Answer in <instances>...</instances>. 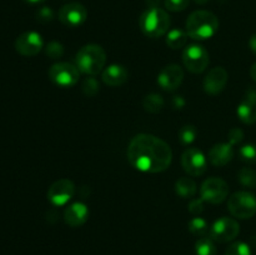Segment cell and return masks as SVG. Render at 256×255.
<instances>
[{
  "label": "cell",
  "mask_w": 256,
  "mask_h": 255,
  "mask_svg": "<svg viewBox=\"0 0 256 255\" xmlns=\"http://www.w3.org/2000/svg\"><path fill=\"white\" fill-rule=\"evenodd\" d=\"M24 2H28V4L35 5V4H42V2H44L45 0H24Z\"/></svg>",
  "instance_id": "74e56055"
},
{
  "label": "cell",
  "mask_w": 256,
  "mask_h": 255,
  "mask_svg": "<svg viewBox=\"0 0 256 255\" xmlns=\"http://www.w3.org/2000/svg\"><path fill=\"white\" fill-rule=\"evenodd\" d=\"M182 165L192 176H202L208 169V160L204 152L196 148H189L182 155Z\"/></svg>",
  "instance_id": "30bf717a"
},
{
  "label": "cell",
  "mask_w": 256,
  "mask_h": 255,
  "mask_svg": "<svg viewBox=\"0 0 256 255\" xmlns=\"http://www.w3.org/2000/svg\"><path fill=\"white\" fill-rule=\"evenodd\" d=\"M234 158V149L230 142L215 144L209 152V162L214 166H225Z\"/></svg>",
  "instance_id": "ac0fdd59"
},
{
  "label": "cell",
  "mask_w": 256,
  "mask_h": 255,
  "mask_svg": "<svg viewBox=\"0 0 256 255\" xmlns=\"http://www.w3.org/2000/svg\"><path fill=\"white\" fill-rule=\"evenodd\" d=\"M219 29V19L208 10H196L186 20V34L194 40H206L214 36Z\"/></svg>",
  "instance_id": "7a4b0ae2"
},
{
  "label": "cell",
  "mask_w": 256,
  "mask_h": 255,
  "mask_svg": "<svg viewBox=\"0 0 256 255\" xmlns=\"http://www.w3.org/2000/svg\"><path fill=\"white\" fill-rule=\"evenodd\" d=\"M44 48L42 36L36 32H25L15 40V50L22 56H35Z\"/></svg>",
  "instance_id": "7c38bea8"
},
{
  "label": "cell",
  "mask_w": 256,
  "mask_h": 255,
  "mask_svg": "<svg viewBox=\"0 0 256 255\" xmlns=\"http://www.w3.org/2000/svg\"><path fill=\"white\" fill-rule=\"evenodd\" d=\"M204 208H205L204 206V200L200 198V199H192V200H190L188 209H189L190 214L198 216V215H200L202 212H204Z\"/></svg>",
  "instance_id": "d6a6232c"
},
{
  "label": "cell",
  "mask_w": 256,
  "mask_h": 255,
  "mask_svg": "<svg viewBox=\"0 0 256 255\" xmlns=\"http://www.w3.org/2000/svg\"><path fill=\"white\" fill-rule=\"evenodd\" d=\"M188 228H189L190 232H192V235H195V236H199V238L208 236V234H209V232H210L209 225H208L206 220L202 219V218H200V216L192 218V219L189 222Z\"/></svg>",
  "instance_id": "cb8c5ba5"
},
{
  "label": "cell",
  "mask_w": 256,
  "mask_h": 255,
  "mask_svg": "<svg viewBox=\"0 0 256 255\" xmlns=\"http://www.w3.org/2000/svg\"><path fill=\"white\" fill-rule=\"evenodd\" d=\"M240 225L232 218L222 216L212 225L209 236L216 242H232L239 235Z\"/></svg>",
  "instance_id": "ba28073f"
},
{
  "label": "cell",
  "mask_w": 256,
  "mask_h": 255,
  "mask_svg": "<svg viewBox=\"0 0 256 255\" xmlns=\"http://www.w3.org/2000/svg\"><path fill=\"white\" fill-rule=\"evenodd\" d=\"M89 219V209L84 202H74L64 212V220L69 226H82Z\"/></svg>",
  "instance_id": "e0dca14e"
},
{
  "label": "cell",
  "mask_w": 256,
  "mask_h": 255,
  "mask_svg": "<svg viewBox=\"0 0 256 255\" xmlns=\"http://www.w3.org/2000/svg\"><path fill=\"white\" fill-rule=\"evenodd\" d=\"M128 159L139 172L155 174L170 166L172 152L164 140L152 134H138L128 146Z\"/></svg>",
  "instance_id": "6da1fadb"
},
{
  "label": "cell",
  "mask_w": 256,
  "mask_h": 255,
  "mask_svg": "<svg viewBox=\"0 0 256 255\" xmlns=\"http://www.w3.org/2000/svg\"><path fill=\"white\" fill-rule=\"evenodd\" d=\"M228 72L222 66H215L208 72L204 79V90L209 95H218L225 89L228 82Z\"/></svg>",
  "instance_id": "9a60e30c"
},
{
  "label": "cell",
  "mask_w": 256,
  "mask_h": 255,
  "mask_svg": "<svg viewBox=\"0 0 256 255\" xmlns=\"http://www.w3.org/2000/svg\"><path fill=\"white\" fill-rule=\"evenodd\" d=\"M250 76H252V79L256 82V62L252 65V69H250Z\"/></svg>",
  "instance_id": "8d00e7d4"
},
{
  "label": "cell",
  "mask_w": 256,
  "mask_h": 255,
  "mask_svg": "<svg viewBox=\"0 0 256 255\" xmlns=\"http://www.w3.org/2000/svg\"><path fill=\"white\" fill-rule=\"evenodd\" d=\"M238 180H239L242 186L254 189V188H256V172L252 168H242L238 172Z\"/></svg>",
  "instance_id": "d4e9b609"
},
{
  "label": "cell",
  "mask_w": 256,
  "mask_h": 255,
  "mask_svg": "<svg viewBox=\"0 0 256 255\" xmlns=\"http://www.w3.org/2000/svg\"><path fill=\"white\" fill-rule=\"evenodd\" d=\"M99 82L95 78H86L82 84V90L86 96H94L99 92Z\"/></svg>",
  "instance_id": "f546056e"
},
{
  "label": "cell",
  "mask_w": 256,
  "mask_h": 255,
  "mask_svg": "<svg viewBox=\"0 0 256 255\" xmlns=\"http://www.w3.org/2000/svg\"><path fill=\"white\" fill-rule=\"evenodd\" d=\"M184 80V72L178 64H169L162 68L158 75V84L165 92H175Z\"/></svg>",
  "instance_id": "5bb4252c"
},
{
  "label": "cell",
  "mask_w": 256,
  "mask_h": 255,
  "mask_svg": "<svg viewBox=\"0 0 256 255\" xmlns=\"http://www.w3.org/2000/svg\"><path fill=\"white\" fill-rule=\"evenodd\" d=\"M239 155L242 162H248V164H256V145H242L239 150Z\"/></svg>",
  "instance_id": "4316f807"
},
{
  "label": "cell",
  "mask_w": 256,
  "mask_h": 255,
  "mask_svg": "<svg viewBox=\"0 0 256 255\" xmlns=\"http://www.w3.org/2000/svg\"><path fill=\"white\" fill-rule=\"evenodd\" d=\"M238 116L244 124L256 122V90L249 89L244 99L238 105Z\"/></svg>",
  "instance_id": "2e32d148"
},
{
  "label": "cell",
  "mask_w": 256,
  "mask_h": 255,
  "mask_svg": "<svg viewBox=\"0 0 256 255\" xmlns=\"http://www.w3.org/2000/svg\"><path fill=\"white\" fill-rule=\"evenodd\" d=\"M88 10L80 2H69L59 10V20L68 28H78L85 22Z\"/></svg>",
  "instance_id": "4fadbf2b"
},
{
  "label": "cell",
  "mask_w": 256,
  "mask_h": 255,
  "mask_svg": "<svg viewBox=\"0 0 256 255\" xmlns=\"http://www.w3.org/2000/svg\"><path fill=\"white\" fill-rule=\"evenodd\" d=\"M182 62L192 74H202L210 62L208 50L202 45L192 44L182 52Z\"/></svg>",
  "instance_id": "8992f818"
},
{
  "label": "cell",
  "mask_w": 256,
  "mask_h": 255,
  "mask_svg": "<svg viewBox=\"0 0 256 255\" xmlns=\"http://www.w3.org/2000/svg\"><path fill=\"white\" fill-rule=\"evenodd\" d=\"M195 252L196 255H216L215 242L210 236H202L195 242Z\"/></svg>",
  "instance_id": "603a6c76"
},
{
  "label": "cell",
  "mask_w": 256,
  "mask_h": 255,
  "mask_svg": "<svg viewBox=\"0 0 256 255\" xmlns=\"http://www.w3.org/2000/svg\"><path fill=\"white\" fill-rule=\"evenodd\" d=\"M188 42L186 32L182 29H172L166 34V45L172 49H182Z\"/></svg>",
  "instance_id": "44dd1931"
},
{
  "label": "cell",
  "mask_w": 256,
  "mask_h": 255,
  "mask_svg": "<svg viewBox=\"0 0 256 255\" xmlns=\"http://www.w3.org/2000/svg\"><path fill=\"white\" fill-rule=\"evenodd\" d=\"M190 0H165L164 4L169 12H182L189 6Z\"/></svg>",
  "instance_id": "4dcf8cb0"
},
{
  "label": "cell",
  "mask_w": 256,
  "mask_h": 255,
  "mask_svg": "<svg viewBox=\"0 0 256 255\" xmlns=\"http://www.w3.org/2000/svg\"><path fill=\"white\" fill-rule=\"evenodd\" d=\"M225 255H252V249L244 242H235L226 249Z\"/></svg>",
  "instance_id": "83f0119b"
},
{
  "label": "cell",
  "mask_w": 256,
  "mask_h": 255,
  "mask_svg": "<svg viewBox=\"0 0 256 255\" xmlns=\"http://www.w3.org/2000/svg\"><path fill=\"white\" fill-rule=\"evenodd\" d=\"M195 2H196V4H200V5H204V4H206L208 2H209V0H194Z\"/></svg>",
  "instance_id": "ab89813d"
},
{
  "label": "cell",
  "mask_w": 256,
  "mask_h": 255,
  "mask_svg": "<svg viewBox=\"0 0 256 255\" xmlns=\"http://www.w3.org/2000/svg\"><path fill=\"white\" fill-rule=\"evenodd\" d=\"M228 136H229V142L234 146V145L240 144L242 142V139H244V132L242 129H239V128H232V129H230Z\"/></svg>",
  "instance_id": "836d02e7"
},
{
  "label": "cell",
  "mask_w": 256,
  "mask_h": 255,
  "mask_svg": "<svg viewBox=\"0 0 256 255\" xmlns=\"http://www.w3.org/2000/svg\"><path fill=\"white\" fill-rule=\"evenodd\" d=\"M45 54L50 59H59V58H62L64 55V46L59 42H50L45 46Z\"/></svg>",
  "instance_id": "f1b7e54d"
},
{
  "label": "cell",
  "mask_w": 256,
  "mask_h": 255,
  "mask_svg": "<svg viewBox=\"0 0 256 255\" xmlns=\"http://www.w3.org/2000/svg\"><path fill=\"white\" fill-rule=\"evenodd\" d=\"M160 0H149V4H150V8H159L158 5H159Z\"/></svg>",
  "instance_id": "f35d334b"
},
{
  "label": "cell",
  "mask_w": 256,
  "mask_h": 255,
  "mask_svg": "<svg viewBox=\"0 0 256 255\" xmlns=\"http://www.w3.org/2000/svg\"><path fill=\"white\" fill-rule=\"evenodd\" d=\"M106 62V52L100 45L89 44L82 46L75 56V65L84 74L94 76L99 74Z\"/></svg>",
  "instance_id": "3957f363"
},
{
  "label": "cell",
  "mask_w": 256,
  "mask_h": 255,
  "mask_svg": "<svg viewBox=\"0 0 256 255\" xmlns=\"http://www.w3.org/2000/svg\"><path fill=\"white\" fill-rule=\"evenodd\" d=\"M164 104L165 102L162 95L155 94V92L146 95L142 99V106H144V109L148 112H152V114H156V112H162V108H164Z\"/></svg>",
  "instance_id": "7402d4cb"
},
{
  "label": "cell",
  "mask_w": 256,
  "mask_h": 255,
  "mask_svg": "<svg viewBox=\"0 0 256 255\" xmlns=\"http://www.w3.org/2000/svg\"><path fill=\"white\" fill-rule=\"evenodd\" d=\"M172 108H174V109H176V110L182 109V108L185 106V100H184V98L180 96V95H176V96L172 98Z\"/></svg>",
  "instance_id": "e575fe53"
},
{
  "label": "cell",
  "mask_w": 256,
  "mask_h": 255,
  "mask_svg": "<svg viewBox=\"0 0 256 255\" xmlns=\"http://www.w3.org/2000/svg\"><path fill=\"white\" fill-rule=\"evenodd\" d=\"M228 209L238 219L246 220L256 214V198L249 192H236L229 198Z\"/></svg>",
  "instance_id": "5b68a950"
},
{
  "label": "cell",
  "mask_w": 256,
  "mask_h": 255,
  "mask_svg": "<svg viewBox=\"0 0 256 255\" xmlns=\"http://www.w3.org/2000/svg\"><path fill=\"white\" fill-rule=\"evenodd\" d=\"M139 26L145 36L156 39L168 34L170 26V16L165 10L160 8H149L140 16Z\"/></svg>",
  "instance_id": "277c9868"
},
{
  "label": "cell",
  "mask_w": 256,
  "mask_h": 255,
  "mask_svg": "<svg viewBox=\"0 0 256 255\" xmlns=\"http://www.w3.org/2000/svg\"><path fill=\"white\" fill-rule=\"evenodd\" d=\"M49 78L60 88H72L79 82L80 70L70 62H56L49 70Z\"/></svg>",
  "instance_id": "52a82bcc"
},
{
  "label": "cell",
  "mask_w": 256,
  "mask_h": 255,
  "mask_svg": "<svg viewBox=\"0 0 256 255\" xmlns=\"http://www.w3.org/2000/svg\"><path fill=\"white\" fill-rule=\"evenodd\" d=\"M75 194V185L69 179H60L50 185L48 190V200L54 206H64L72 199Z\"/></svg>",
  "instance_id": "8fae6325"
},
{
  "label": "cell",
  "mask_w": 256,
  "mask_h": 255,
  "mask_svg": "<svg viewBox=\"0 0 256 255\" xmlns=\"http://www.w3.org/2000/svg\"><path fill=\"white\" fill-rule=\"evenodd\" d=\"M200 195L204 202H210V204H220L229 195V186L220 178H209L202 184Z\"/></svg>",
  "instance_id": "9c48e42d"
},
{
  "label": "cell",
  "mask_w": 256,
  "mask_h": 255,
  "mask_svg": "<svg viewBox=\"0 0 256 255\" xmlns=\"http://www.w3.org/2000/svg\"><path fill=\"white\" fill-rule=\"evenodd\" d=\"M198 130L194 125H184L182 129L179 130V140L182 145L188 146V145L192 144L196 139Z\"/></svg>",
  "instance_id": "484cf974"
},
{
  "label": "cell",
  "mask_w": 256,
  "mask_h": 255,
  "mask_svg": "<svg viewBox=\"0 0 256 255\" xmlns=\"http://www.w3.org/2000/svg\"><path fill=\"white\" fill-rule=\"evenodd\" d=\"M249 46H250V50H252V52L256 55V34H254L252 38H250Z\"/></svg>",
  "instance_id": "d590c367"
},
{
  "label": "cell",
  "mask_w": 256,
  "mask_h": 255,
  "mask_svg": "<svg viewBox=\"0 0 256 255\" xmlns=\"http://www.w3.org/2000/svg\"><path fill=\"white\" fill-rule=\"evenodd\" d=\"M175 192L182 199H192L196 194V182L192 178L182 176L175 182Z\"/></svg>",
  "instance_id": "ffe728a7"
},
{
  "label": "cell",
  "mask_w": 256,
  "mask_h": 255,
  "mask_svg": "<svg viewBox=\"0 0 256 255\" xmlns=\"http://www.w3.org/2000/svg\"><path fill=\"white\" fill-rule=\"evenodd\" d=\"M129 78L126 68L119 64H112L102 70V79L106 85L112 88H116L126 82Z\"/></svg>",
  "instance_id": "d6986e66"
},
{
  "label": "cell",
  "mask_w": 256,
  "mask_h": 255,
  "mask_svg": "<svg viewBox=\"0 0 256 255\" xmlns=\"http://www.w3.org/2000/svg\"><path fill=\"white\" fill-rule=\"evenodd\" d=\"M36 19L38 22H42V24H46V22H52V19H54V12H52V8L49 6L40 8V9L36 12Z\"/></svg>",
  "instance_id": "1f68e13d"
}]
</instances>
